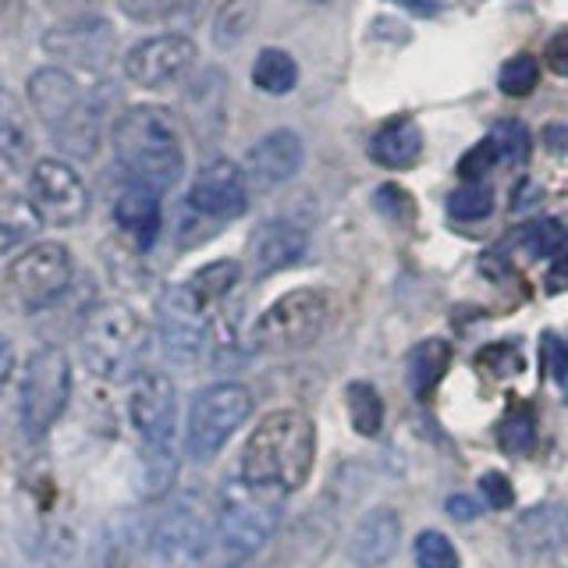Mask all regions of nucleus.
<instances>
[{
    "label": "nucleus",
    "instance_id": "30",
    "mask_svg": "<svg viewBox=\"0 0 568 568\" xmlns=\"http://www.w3.org/2000/svg\"><path fill=\"white\" fill-rule=\"evenodd\" d=\"M490 142L505 164H526L529 160V129L523 121H515V118L497 121L490 129Z\"/></svg>",
    "mask_w": 568,
    "mask_h": 568
},
{
    "label": "nucleus",
    "instance_id": "4",
    "mask_svg": "<svg viewBox=\"0 0 568 568\" xmlns=\"http://www.w3.org/2000/svg\"><path fill=\"white\" fill-rule=\"evenodd\" d=\"M29 103L53 142L71 156H93L100 146V111L82 97L64 68H40L29 79Z\"/></svg>",
    "mask_w": 568,
    "mask_h": 568
},
{
    "label": "nucleus",
    "instance_id": "47",
    "mask_svg": "<svg viewBox=\"0 0 568 568\" xmlns=\"http://www.w3.org/2000/svg\"><path fill=\"white\" fill-rule=\"evenodd\" d=\"M316 4H327V0H316Z\"/></svg>",
    "mask_w": 568,
    "mask_h": 568
},
{
    "label": "nucleus",
    "instance_id": "41",
    "mask_svg": "<svg viewBox=\"0 0 568 568\" xmlns=\"http://www.w3.org/2000/svg\"><path fill=\"white\" fill-rule=\"evenodd\" d=\"M544 58H547V68L555 71V75H568V29L550 36Z\"/></svg>",
    "mask_w": 568,
    "mask_h": 568
},
{
    "label": "nucleus",
    "instance_id": "32",
    "mask_svg": "<svg viewBox=\"0 0 568 568\" xmlns=\"http://www.w3.org/2000/svg\"><path fill=\"white\" fill-rule=\"evenodd\" d=\"M494 210V195L484 182L462 185L448 195V213L455 221H484Z\"/></svg>",
    "mask_w": 568,
    "mask_h": 568
},
{
    "label": "nucleus",
    "instance_id": "37",
    "mask_svg": "<svg viewBox=\"0 0 568 568\" xmlns=\"http://www.w3.org/2000/svg\"><path fill=\"white\" fill-rule=\"evenodd\" d=\"M497 150H494V142H490V135L484 139V142H476V146L458 160V178L466 185H473V182H479V178H487L490 174V168L497 164Z\"/></svg>",
    "mask_w": 568,
    "mask_h": 568
},
{
    "label": "nucleus",
    "instance_id": "46",
    "mask_svg": "<svg viewBox=\"0 0 568 568\" xmlns=\"http://www.w3.org/2000/svg\"><path fill=\"white\" fill-rule=\"evenodd\" d=\"M0 195H4V178H0Z\"/></svg>",
    "mask_w": 568,
    "mask_h": 568
},
{
    "label": "nucleus",
    "instance_id": "7",
    "mask_svg": "<svg viewBox=\"0 0 568 568\" xmlns=\"http://www.w3.org/2000/svg\"><path fill=\"white\" fill-rule=\"evenodd\" d=\"M327 295L316 288H295L288 295H281L277 302H271L253 324V334L248 342L260 352H302L310 348L320 334L327 327Z\"/></svg>",
    "mask_w": 568,
    "mask_h": 568
},
{
    "label": "nucleus",
    "instance_id": "16",
    "mask_svg": "<svg viewBox=\"0 0 568 568\" xmlns=\"http://www.w3.org/2000/svg\"><path fill=\"white\" fill-rule=\"evenodd\" d=\"M302 160H306L302 139L292 129H277L248 146V153L242 160L245 185L256 192H274L302 171Z\"/></svg>",
    "mask_w": 568,
    "mask_h": 568
},
{
    "label": "nucleus",
    "instance_id": "35",
    "mask_svg": "<svg viewBox=\"0 0 568 568\" xmlns=\"http://www.w3.org/2000/svg\"><path fill=\"white\" fill-rule=\"evenodd\" d=\"M561 242H565V231H561L558 221H537V224H529V227L523 231L526 253H529V256H537V260L555 256L558 248H561Z\"/></svg>",
    "mask_w": 568,
    "mask_h": 568
},
{
    "label": "nucleus",
    "instance_id": "17",
    "mask_svg": "<svg viewBox=\"0 0 568 568\" xmlns=\"http://www.w3.org/2000/svg\"><path fill=\"white\" fill-rule=\"evenodd\" d=\"M43 47L79 68H100L114 53V32L103 18H82V22L50 29L43 36Z\"/></svg>",
    "mask_w": 568,
    "mask_h": 568
},
{
    "label": "nucleus",
    "instance_id": "13",
    "mask_svg": "<svg viewBox=\"0 0 568 568\" xmlns=\"http://www.w3.org/2000/svg\"><path fill=\"white\" fill-rule=\"evenodd\" d=\"M213 532H217V523L210 526V515L185 497V501L171 505L156 519L153 537H150V550L160 565H174V568L195 565L206 555Z\"/></svg>",
    "mask_w": 568,
    "mask_h": 568
},
{
    "label": "nucleus",
    "instance_id": "9",
    "mask_svg": "<svg viewBox=\"0 0 568 568\" xmlns=\"http://www.w3.org/2000/svg\"><path fill=\"white\" fill-rule=\"evenodd\" d=\"M71 274H75V263H71L68 245L36 242L11 260L4 292L22 313H40L68 292Z\"/></svg>",
    "mask_w": 568,
    "mask_h": 568
},
{
    "label": "nucleus",
    "instance_id": "5",
    "mask_svg": "<svg viewBox=\"0 0 568 568\" xmlns=\"http://www.w3.org/2000/svg\"><path fill=\"white\" fill-rule=\"evenodd\" d=\"M281 497L277 490L253 487L245 479L224 487L217 508V540L231 558H248L274 537L281 523Z\"/></svg>",
    "mask_w": 568,
    "mask_h": 568
},
{
    "label": "nucleus",
    "instance_id": "15",
    "mask_svg": "<svg viewBox=\"0 0 568 568\" xmlns=\"http://www.w3.org/2000/svg\"><path fill=\"white\" fill-rule=\"evenodd\" d=\"M195 61V43L189 36H153V40H142L129 50L124 58V75L142 89H164L178 82L192 68Z\"/></svg>",
    "mask_w": 568,
    "mask_h": 568
},
{
    "label": "nucleus",
    "instance_id": "6",
    "mask_svg": "<svg viewBox=\"0 0 568 568\" xmlns=\"http://www.w3.org/2000/svg\"><path fill=\"white\" fill-rule=\"evenodd\" d=\"M253 416V395L235 381H221L203 387L189 405L185 423V452L195 462H210L224 452V444L235 437Z\"/></svg>",
    "mask_w": 568,
    "mask_h": 568
},
{
    "label": "nucleus",
    "instance_id": "40",
    "mask_svg": "<svg viewBox=\"0 0 568 568\" xmlns=\"http://www.w3.org/2000/svg\"><path fill=\"white\" fill-rule=\"evenodd\" d=\"M174 0H118V8L132 18V22H156L160 14H168Z\"/></svg>",
    "mask_w": 568,
    "mask_h": 568
},
{
    "label": "nucleus",
    "instance_id": "25",
    "mask_svg": "<svg viewBox=\"0 0 568 568\" xmlns=\"http://www.w3.org/2000/svg\"><path fill=\"white\" fill-rule=\"evenodd\" d=\"M298 82V64L292 53H284L277 47H266L256 53V64H253V85L263 89L271 97H284L292 93Z\"/></svg>",
    "mask_w": 568,
    "mask_h": 568
},
{
    "label": "nucleus",
    "instance_id": "2",
    "mask_svg": "<svg viewBox=\"0 0 568 568\" xmlns=\"http://www.w3.org/2000/svg\"><path fill=\"white\" fill-rule=\"evenodd\" d=\"M114 156L129 182L168 192L185 174V150L178 121L164 106H132L114 124Z\"/></svg>",
    "mask_w": 568,
    "mask_h": 568
},
{
    "label": "nucleus",
    "instance_id": "34",
    "mask_svg": "<svg viewBox=\"0 0 568 568\" xmlns=\"http://www.w3.org/2000/svg\"><path fill=\"white\" fill-rule=\"evenodd\" d=\"M476 366L494 381L519 377V373H523V352L511 348V345H487L484 352L476 355Z\"/></svg>",
    "mask_w": 568,
    "mask_h": 568
},
{
    "label": "nucleus",
    "instance_id": "1",
    "mask_svg": "<svg viewBox=\"0 0 568 568\" xmlns=\"http://www.w3.org/2000/svg\"><path fill=\"white\" fill-rule=\"evenodd\" d=\"M316 458L313 419L298 408H281L256 423L242 448L239 479L277 494H292L310 479Z\"/></svg>",
    "mask_w": 568,
    "mask_h": 568
},
{
    "label": "nucleus",
    "instance_id": "36",
    "mask_svg": "<svg viewBox=\"0 0 568 568\" xmlns=\"http://www.w3.org/2000/svg\"><path fill=\"white\" fill-rule=\"evenodd\" d=\"M540 369H544V377L555 384L568 381V345L555 331L540 334Z\"/></svg>",
    "mask_w": 568,
    "mask_h": 568
},
{
    "label": "nucleus",
    "instance_id": "11",
    "mask_svg": "<svg viewBox=\"0 0 568 568\" xmlns=\"http://www.w3.org/2000/svg\"><path fill=\"white\" fill-rule=\"evenodd\" d=\"M156 334L164 359L189 366L206 345V306L192 295L189 284H171L156 298Z\"/></svg>",
    "mask_w": 568,
    "mask_h": 568
},
{
    "label": "nucleus",
    "instance_id": "14",
    "mask_svg": "<svg viewBox=\"0 0 568 568\" xmlns=\"http://www.w3.org/2000/svg\"><path fill=\"white\" fill-rule=\"evenodd\" d=\"M185 206L195 210L210 224H224V221L242 217L248 206V185H245L242 168L231 164V160H213V164H206L200 174H195Z\"/></svg>",
    "mask_w": 568,
    "mask_h": 568
},
{
    "label": "nucleus",
    "instance_id": "33",
    "mask_svg": "<svg viewBox=\"0 0 568 568\" xmlns=\"http://www.w3.org/2000/svg\"><path fill=\"white\" fill-rule=\"evenodd\" d=\"M253 18H256L253 0H227L221 18H217V29H213V40H217L221 47L239 43L248 32V26H253Z\"/></svg>",
    "mask_w": 568,
    "mask_h": 568
},
{
    "label": "nucleus",
    "instance_id": "39",
    "mask_svg": "<svg viewBox=\"0 0 568 568\" xmlns=\"http://www.w3.org/2000/svg\"><path fill=\"white\" fill-rule=\"evenodd\" d=\"M373 203H377L381 213H387V217H395V221L413 217V195L398 185H381L377 195H373Z\"/></svg>",
    "mask_w": 568,
    "mask_h": 568
},
{
    "label": "nucleus",
    "instance_id": "23",
    "mask_svg": "<svg viewBox=\"0 0 568 568\" xmlns=\"http://www.w3.org/2000/svg\"><path fill=\"white\" fill-rule=\"evenodd\" d=\"M32 129L26 118V106L0 79V160H8L11 168H26L32 156Z\"/></svg>",
    "mask_w": 568,
    "mask_h": 568
},
{
    "label": "nucleus",
    "instance_id": "3",
    "mask_svg": "<svg viewBox=\"0 0 568 568\" xmlns=\"http://www.w3.org/2000/svg\"><path fill=\"white\" fill-rule=\"evenodd\" d=\"M150 331L142 316L124 302H100L85 313L79 331V348L85 369L100 381L139 377V363L146 355Z\"/></svg>",
    "mask_w": 568,
    "mask_h": 568
},
{
    "label": "nucleus",
    "instance_id": "28",
    "mask_svg": "<svg viewBox=\"0 0 568 568\" xmlns=\"http://www.w3.org/2000/svg\"><path fill=\"white\" fill-rule=\"evenodd\" d=\"M239 277H242V266L235 260H213V263L200 266V271H195L185 284L203 306H210V302H221L224 295H231Z\"/></svg>",
    "mask_w": 568,
    "mask_h": 568
},
{
    "label": "nucleus",
    "instance_id": "45",
    "mask_svg": "<svg viewBox=\"0 0 568 568\" xmlns=\"http://www.w3.org/2000/svg\"><path fill=\"white\" fill-rule=\"evenodd\" d=\"M555 274H558V277H568V235H565L561 248L555 253Z\"/></svg>",
    "mask_w": 568,
    "mask_h": 568
},
{
    "label": "nucleus",
    "instance_id": "29",
    "mask_svg": "<svg viewBox=\"0 0 568 568\" xmlns=\"http://www.w3.org/2000/svg\"><path fill=\"white\" fill-rule=\"evenodd\" d=\"M540 82V64L532 53H515L511 61H505L501 75H497V85H501V93L511 97V100H523L529 97L532 89Z\"/></svg>",
    "mask_w": 568,
    "mask_h": 568
},
{
    "label": "nucleus",
    "instance_id": "38",
    "mask_svg": "<svg viewBox=\"0 0 568 568\" xmlns=\"http://www.w3.org/2000/svg\"><path fill=\"white\" fill-rule=\"evenodd\" d=\"M479 490H484V501H487L490 508H497V511H505V508L515 505V487H511V479H508L505 473H497V469H490V473L479 476Z\"/></svg>",
    "mask_w": 568,
    "mask_h": 568
},
{
    "label": "nucleus",
    "instance_id": "27",
    "mask_svg": "<svg viewBox=\"0 0 568 568\" xmlns=\"http://www.w3.org/2000/svg\"><path fill=\"white\" fill-rule=\"evenodd\" d=\"M497 444L508 455H529L537 448V413L526 402H515L497 423Z\"/></svg>",
    "mask_w": 568,
    "mask_h": 568
},
{
    "label": "nucleus",
    "instance_id": "22",
    "mask_svg": "<svg viewBox=\"0 0 568 568\" xmlns=\"http://www.w3.org/2000/svg\"><path fill=\"white\" fill-rule=\"evenodd\" d=\"M568 540V511L561 505H540L523 511L515 523V547L523 555H550Z\"/></svg>",
    "mask_w": 568,
    "mask_h": 568
},
{
    "label": "nucleus",
    "instance_id": "19",
    "mask_svg": "<svg viewBox=\"0 0 568 568\" xmlns=\"http://www.w3.org/2000/svg\"><path fill=\"white\" fill-rule=\"evenodd\" d=\"M402 523L390 508H373L355 523L348 537V558L363 568H381L398 555Z\"/></svg>",
    "mask_w": 568,
    "mask_h": 568
},
{
    "label": "nucleus",
    "instance_id": "31",
    "mask_svg": "<svg viewBox=\"0 0 568 568\" xmlns=\"http://www.w3.org/2000/svg\"><path fill=\"white\" fill-rule=\"evenodd\" d=\"M413 555L419 568H458L462 565L455 544L444 537L440 529H423L413 544Z\"/></svg>",
    "mask_w": 568,
    "mask_h": 568
},
{
    "label": "nucleus",
    "instance_id": "43",
    "mask_svg": "<svg viewBox=\"0 0 568 568\" xmlns=\"http://www.w3.org/2000/svg\"><path fill=\"white\" fill-rule=\"evenodd\" d=\"M387 4H395V8H405V11H413L419 18H430L444 8V0H387Z\"/></svg>",
    "mask_w": 568,
    "mask_h": 568
},
{
    "label": "nucleus",
    "instance_id": "12",
    "mask_svg": "<svg viewBox=\"0 0 568 568\" xmlns=\"http://www.w3.org/2000/svg\"><path fill=\"white\" fill-rule=\"evenodd\" d=\"M129 416L142 452H174L178 390L164 373H139L129 390Z\"/></svg>",
    "mask_w": 568,
    "mask_h": 568
},
{
    "label": "nucleus",
    "instance_id": "18",
    "mask_svg": "<svg viewBox=\"0 0 568 568\" xmlns=\"http://www.w3.org/2000/svg\"><path fill=\"white\" fill-rule=\"evenodd\" d=\"M306 231L292 221H266L253 242H248V263H253L256 277H271L295 266L302 256H306Z\"/></svg>",
    "mask_w": 568,
    "mask_h": 568
},
{
    "label": "nucleus",
    "instance_id": "8",
    "mask_svg": "<svg viewBox=\"0 0 568 568\" xmlns=\"http://www.w3.org/2000/svg\"><path fill=\"white\" fill-rule=\"evenodd\" d=\"M71 402V366L68 355L53 345H43L29 355L22 395H18V419H22V434L40 440L47 437L64 408Z\"/></svg>",
    "mask_w": 568,
    "mask_h": 568
},
{
    "label": "nucleus",
    "instance_id": "44",
    "mask_svg": "<svg viewBox=\"0 0 568 568\" xmlns=\"http://www.w3.org/2000/svg\"><path fill=\"white\" fill-rule=\"evenodd\" d=\"M11 366H14V345L0 334V384L11 377Z\"/></svg>",
    "mask_w": 568,
    "mask_h": 568
},
{
    "label": "nucleus",
    "instance_id": "42",
    "mask_svg": "<svg viewBox=\"0 0 568 568\" xmlns=\"http://www.w3.org/2000/svg\"><path fill=\"white\" fill-rule=\"evenodd\" d=\"M476 511H479V505L473 501L469 494H455V497H448V515H452V519H458V523H473V519H476Z\"/></svg>",
    "mask_w": 568,
    "mask_h": 568
},
{
    "label": "nucleus",
    "instance_id": "10",
    "mask_svg": "<svg viewBox=\"0 0 568 568\" xmlns=\"http://www.w3.org/2000/svg\"><path fill=\"white\" fill-rule=\"evenodd\" d=\"M29 203L32 213L50 227H75L89 213V189L82 174L58 156L36 160L29 171Z\"/></svg>",
    "mask_w": 568,
    "mask_h": 568
},
{
    "label": "nucleus",
    "instance_id": "21",
    "mask_svg": "<svg viewBox=\"0 0 568 568\" xmlns=\"http://www.w3.org/2000/svg\"><path fill=\"white\" fill-rule=\"evenodd\" d=\"M423 156V132L413 118H390L369 139V160L387 171L413 168Z\"/></svg>",
    "mask_w": 568,
    "mask_h": 568
},
{
    "label": "nucleus",
    "instance_id": "20",
    "mask_svg": "<svg viewBox=\"0 0 568 568\" xmlns=\"http://www.w3.org/2000/svg\"><path fill=\"white\" fill-rule=\"evenodd\" d=\"M114 221L139 248H150L160 235V192L129 182L114 203Z\"/></svg>",
    "mask_w": 568,
    "mask_h": 568
},
{
    "label": "nucleus",
    "instance_id": "26",
    "mask_svg": "<svg viewBox=\"0 0 568 568\" xmlns=\"http://www.w3.org/2000/svg\"><path fill=\"white\" fill-rule=\"evenodd\" d=\"M345 405H348V419H352V430L359 437H377L381 426H384V405L377 387L366 384V381H352L345 387Z\"/></svg>",
    "mask_w": 568,
    "mask_h": 568
},
{
    "label": "nucleus",
    "instance_id": "24",
    "mask_svg": "<svg viewBox=\"0 0 568 568\" xmlns=\"http://www.w3.org/2000/svg\"><path fill=\"white\" fill-rule=\"evenodd\" d=\"M452 366V345L440 337H426L405 359V384L416 398H430L434 387L444 381V373Z\"/></svg>",
    "mask_w": 568,
    "mask_h": 568
}]
</instances>
